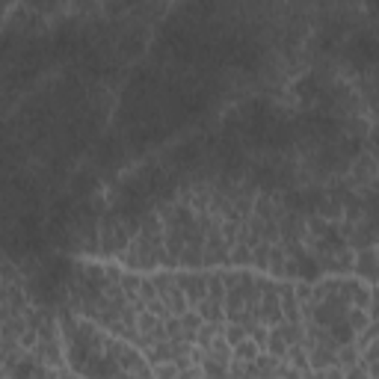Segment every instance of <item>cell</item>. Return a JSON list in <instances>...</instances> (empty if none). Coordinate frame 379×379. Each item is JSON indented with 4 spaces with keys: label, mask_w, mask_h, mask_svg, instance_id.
Wrapping results in <instances>:
<instances>
[{
    "label": "cell",
    "mask_w": 379,
    "mask_h": 379,
    "mask_svg": "<svg viewBox=\"0 0 379 379\" xmlns=\"http://www.w3.org/2000/svg\"><path fill=\"white\" fill-rule=\"evenodd\" d=\"M178 285L184 287V294H187V299H190V306H193V308L208 296V279H205V276H199V273L178 276Z\"/></svg>",
    "instance_id": "obj_4"
},
{
    "label": "cell",
    "mask_w": 379,
    "mask_h": 379,
    "mask_svg": "<svg viewBox=\"0 0 379 379\" xmlns=\"http://www.w3.org/2000/svg\"><path fill=\"white\" fill-rule=\"evenodd\" d=\"M131 231L124 229L122 222H116V220H107L104 222V229H101V252L104 255H119V252H124L131 246Z\"/></svg>",
    "instance_id": "obj_1"
},
{
    "label": "cell",
    "mask_w": 379,
    "mask_h": 379,
    "mask_svg": "<svg viewBox=\"0 0 379 379\" xmlns=\"http://www.w3.org/2000/svg\"><path fill=\"white\" fill-rule=\"evenodd\" d=\"M364 362H379V338H373L368 347H364Z\"/></svg>",
    "instance_id": "obj_8"
},
{
    "label": "cell",
    "mask_w": 379,
    "mask_h": 379,
    "mask_svg": "<svg viewBox=\"0 0 379 379\" xmlns=\"http://www.w3.org/2000/svg\"><path fill=\"white\" fill-rule=\"evenodd\" d=\"M234 350V359H243V362H255L258 356H261V344H258V341L255 338H252V335H246L243 341H237V344L231 347Z\"/></svg>",
    "instance_id": "obj_6"
},
{
    "label": "cell",
    "mask_w": 379,
    "mask_h": 379,
    "mask_svg": "<svg viewBox=\"0 0 379 379\" xmlns=\"http://www.w3.org/2000/svg\"><path fill=\"white\" fill-rule=\"evenodd\" d=\"M352 273L364 282H379V252L376 246L356 249V261H352Z\"/></svg>",
    "instance_id": "obj_3"
},
{
    "label": "cell",
    "mask_w": 379,
    "mask_h": 379,
    "mask_svg": "<svg viewBox=\"0 0 379 379\" xmlns=\"http://www.w3.org/2000/svg\"><path fill=\"white\" fill-rule=\"evenodd\" d=\"M155 373L157 376H175V373H181V368H175V364H155Z\"/></svg>",
    "instance_id": "obj_9"
},
{
    "label": "cell",
    "mask_w": 379,
    "mask_h": 379,
    "mask_svg": "<svg viewBox=\"0 0 379 379\" xmlns=\"http://www.w3.org/2000/svg\"><path fill=\"white\" fill-rule=\"evenodd\" d=\"M371 217H373V222L379 225V199L373 201V205H371Z\"/></svg>",
    "instance_id": "obj_10"
},
{
    "label": "cell",
    "mask_w": 379,
    "mask_h": 379,
    "mask_svg": "<svg viewBox=\"0 0 379 379\" xmlns=\"http://www.w3.org/2000/svg\"><path fill=\"white\" fill-rule=\"evenodd\" d=\"M222 335H225V341H229V344L234 347L237 341H243V338L249 335V329H246V323H229V326L222 329Z\"/></svg>",
    "instance_id": "obj_7"
},
{
    "label": "cell",
    "mask_w": 379,
    "mask_h": 379,
    "mask_svg": "<svg viewBox=\"0 0 379 379\" xmlns=\"http://www.w3.org/2000/svg\"><path fill=\"white\" fill-rule=\"evenodd\" d=\"M264 285V282H261ZM258 317L261 323H267V326H276V323H282L285 320V314H282V287H261V306H258Z\"/></svg>",
    "instance_id": "obj_2"
},
{
    "label": "cell",
    "mask_w": 379,
    "mask_h": 379,
    "mask_svg": "<svg viewBox=\"0 0 379 379\" xmlns=\"http://www.w3.org/2000/svg\"><path fill=\"white\" fill-rule=\"evenodd\" d=\"M287 350H290V341L285 338L282 326L276 323L270 329V338H267V352H270V356H276V359H287Z\"/></svg>",
    "instance_id": "obj_5"
}]
</instances>
